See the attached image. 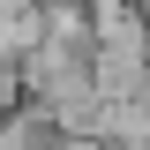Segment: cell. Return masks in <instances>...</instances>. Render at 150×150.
<instances>
[{"label": "cell", "instance_id": "cell-1", "mask_svg": "<svg viewBox=\"0 0 150 150\" xmlns=\"http://www.w3.org/2000/svg\"><path fill=\"white\" fill-rule=\"evenodd\" d=\"M0 150H75V135L60 128V112L53 105H15L8 120H0Z\"/></svg>", "mask_w": 150, "mask_h": 150}, {"label": "cell", "instance_id": "cell-2", "mask_svg": "<svg viewBox=\"0 0 150 150\" xmlns=\"http://www.w3.org/2000/svg\"><path fill=\"white\" fill-rule=\"evenodd\" d=\"M15 105H30V68H23V53H0V120Z\"/></svg>", "mask_w": 150, "mask_h": 150}, {"label": "cell", "instance_id": "cell-3", "mask_svg": "<svg viewBox=\"0 0 150 150\" xmlns=\"http://www.w3.org/2000/svg\"><path fill=\"white\" fill-rule=\"evenodd\" d=\"M38 8H90V0H38Z\"/></svg>", "mask_w": 150, "mask_h": 150}]
</instances>
